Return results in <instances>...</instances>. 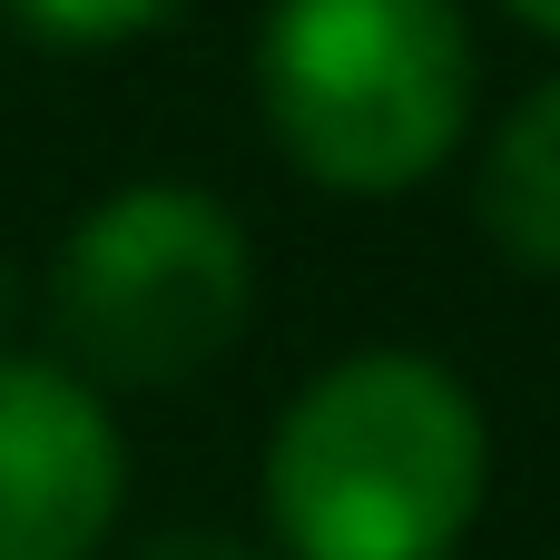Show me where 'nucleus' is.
Wrapping results in <instances>:
<instances>
[{"label": "nucleus", "instance_id": "1", "mask_svg": "<svg viewBox=\"0 0 560 560\" xmlns=\"http://www.w3.org/2000/svg\"><path fill=\"white\" fill-rule=\"evenodd\" d=\"M482 413L423 354L325 364L266 443V522L295 560H453L482 512Z\"/></svg>", "mask_w": 560, "mask_h": 560}, {"label": "nucleus", "instance_id": "2", "mask_svg": "<svg viewBox=\"0 0 560 560\" xmlns=\"http://www.w3.org/2000/svg\"><path fill=\"white\" fill-rule=\"evenodd\" d=\"M256 89L285 158L345 197H394L443 167L472 108V39L453 0H276Z\"/></svg>", "mask_w": 560, "mask_h": 560}, {"label": "nucleus", "instance_id": "3", "mask_svg": "<svg viewBox=\"0 0 560 560\" xmlns=\"http://www.w3.org/2000/svg\"><path fill=\"white\" fill-rule=\"evenodd\" d=\"M246 295H256L246 226L207 187L167 177L98 197L49 266V325L69 364L89 384H138V394L207 374L236 345Z\"/></svg>", "mask_w": 560, "mask_h": 560}, {"label": "nucleus", "instance_id": "4", "mask_svg": "<svg viewBox=\"0 0 560 560\" xmlns=\"http://www.w3.org/2000/svg\"><path fill=\"white\" fill-rule=\"evenodd\" d=\"M128 453L69 364L0 354V560H89L118 522Z\"/></svg>", "mask_w": 560, "mask_h": 560}, {"label": "nucleus", "instance_id": "5", "mask_svg": "<svg viewBox=\"0 0 560 560\" xmlns=\"http://www.w3.org/2000/svg\"><path fill=\"white\" fill-rule=\"evenodd\" d=\"M482 226L512 266L560 276V79H541L502 118V138L482 158Z\"/></svg>", "mask_w": 560, "mask_h": 560}, {"label": "nucleus", "instance_id": "6", "mask_svg": "<svg viewBox=\"0 0 560 560\" xmlns=\"http://www.w3.org/2000/svg\"><path fill=\"white\" fill-rule=\"evenodd\" d=\"M39 49H118V39H148L177 0H0Z\"/></svg>", "mask_w": 560, "mask_h": 560}, {"label": "nucleus", "instance_id": "7", "mask_svg": "<svg viewBox=\"0 0 560 560\" xmlns=\"http://www.w3.org/2000/svg\"><path fill=\"white\" fill-rule=\"evenodd\" d=\"M138 560H256V551L226 541V532H167V541H148Z\"/></svg>", "mask_w": 560, "mask_h": 560}, {"label": "nucleus", "instance_id": "8", "mask_svg": "<svg viewBox=\"0 0 560 560\" xmlns=\"http://www.w3.org/2000/svg\"><path fill=\"white\" fill-rule=\"evenodd\" d=\"M502 10H522L532 30H551V39H560V0H502Z\"/></svg>", "mask_w": 560, "mask_h": 560}]
</instances>
